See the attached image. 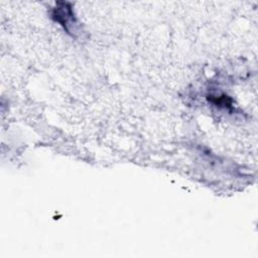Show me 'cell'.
Here are the masks:
<instances>
[{
  "label": "cell",
  "mask_w": 258,
  "mask_h": 258,
  "mask_svg": "<svg viewBox=\"0 0 258 258\" xmlns=\"http://www.w3.org/2000/svg\"><path fill=\"white\" fill-rule=\"evenodd\" d=\"M52 18L60 23V25L68 31L71 32L70 27L75 24V17L73 10L69 3L67 2H57L55 8L52 11Z\"/></svg>",
  "instance_id": "6da1fadb"
}]
</instances>
